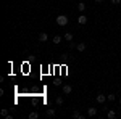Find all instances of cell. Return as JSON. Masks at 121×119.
<instances>
[{
    "label": "cell",
    "mask_w": 121,
    "mask_h": 119,
    "mask_svg": "<svg viewBox=\"0 0 121 119\" xmlns=\"http://www.w3.org/2000/svg\"><path fill=\"white\" fill-rule=\"evenodd\" d=\"M0 114H2L5 119H13V116L8 113V110H7V108H2V110H0Z\"/></svg>",
    "instance_id": "cell-4"
},
{
    "label": "cell",
    "mask_w": 121,
    "mask_h": 119,
    "mask_svg": "<svg viewBox=\"0 0 121 119\" xmlns=\"http://www.w3.org/2000/svg\"><path fill=\"white\" fill-rule=\"evenodd\" d=\"M95 101H97V103H100V105L107 103V95H103V93H99V95L95 97Z\"/></svg>",
    "instance_id": "cell-3"
},
{
    "label": "cell",
    "mask_w": 121,
    "mask_h": 119,
    "mask_svg": "<svg viewBox=\"0 0 121 119\" xmlns=\"http://www.w3.org/2000/svg\"><path fill=\"white\" fill-rule=\"evenodd\" d=\"M107 118H108V119H115V118H116V111H115V110H108Z\"/></svg>",
    "instance_id": "cell-10"
},
{
    "label": "cell",
    "mask_w": 121,
    "mask_h": 119,
    "mask_svg": "<svg viewBox=\"0 0 121 119\" xmlns=\"http://www.w3.org/2000/svg\"><path fill=\"white\" fill-rule=\"evenodd\" d=\"M95 2H97V3H102V2H103V0H95Z\"/></svg>",
    "instance_id": "cell-19"
},
{
    "label": "cell",
    "mask_w": 121,
    "mask_h": 119,
    "mask_svg": "<svg viewBox=\"0 0 121 119\" xmlns=\"http://www.w3.org/2000/svg\"><path fill=\"white\" fill-rule=\"evenodd\" d=\"M86 48H87V44H86V42H79V44L76 45V50H78V52H84Z\"/></svg>",
    "instance_id": "cell-8"
},
{
    "label": "cell",
    "mask_w": 121,
    "mask_h": 119,
    "mask_svg": "<svg viewBox=\"0 0 121 119\" xmlns=\"http://www.w3.org/2000/svg\"><path fill=\"white\" fill-rule=\"evenodd\" d=\"M28 118L29 119H37L39 118V113H37V111H31V113L28 114Z\"/></svg>",
    "instance_id": "cell-13"
},
{
    "label": "cell",
    "mask_w": 121,
    "mask_h": 119,
    "mask_svg": "<svg viewBox=\"0 0 121 119\" xmlns=\"http://www.w3.org/2000/svg\"><path fill=\"white\" fill-rule=\"evenodd\" d=\"M61 92H63V95H69V93L73 92V87H71L69 84H65V85L61 87Z\"/></svg>",
    "instance_id": "cell-2"
},
{
    "label": "cell",
    "mask_w": 121,
    "mask_h": 119,
    "mask_svg": "<svg viewBox=\"0 0 121 119\" xmlns=\"http://www.w3.org/2000/svg\"><path fill=\"white\" fill-rule=\"evenodd\" d=\"M112 2V5H120L121 3V0H110Z\"/></svg>",
    "instance_id": "cell-18"
},
{
    "label": "cell",
    "mask_w": 121,
    "mask_h": 119,
    "mask_svg": "<svg viewBox=\"0 0 121 119\" xmlns=\"http://www.w3.org/2000/svg\"><path fill=\"white\" fill-rule=\"evenodd\" d=\"M73 118H74V119H86V116L81 114L79 111H74V113H73Z\"/></svg>",
    "instance_id": "cell-12"
},
{
    "label": "cell",
    "mask_w": 121,
    "mask_h": 119,
    "mask_svg": "<svg viewBox=\"0 0 121 119\" xmlns=\"http://www.w3.org/2000/svg\"><path fill=\"white\" fill-rule=\"evenodd\" d=\"M78 10H79L81 13L86 11V3H84V2H79V3H78Z\"/></svg>",
    "instance_id": "cell-15"
},
{
    "label": "cell",
    "mask_w": 121,
    "mask_h": 119,
    "mask_svg": "<svg viewBox=\"0 0 121 119\" xmlns=\"http://www.w3.org/2000/svg\"><path fill=\"white\" fill-rule=\"evenodd\" d=\"M87 116H89V118H95V116H97V108H92V106L87 108Z\"/></svg>",
    "instance_id": "cell-6"
},
{
    "label": "cell",
    "mask_w": 121,
    "mask_h": 119,
    "mask_svg": "<svg viewBox=\"0 0 121 119\" xmlns=\"http://www.w3.org/2000/svg\"><path fill=\"white\" fill-rule=\"evenodd\" d=\"M63 101H65V98H63L61 95H58V97L55 98V103L58 105V106H60V105H63Z\"/></svg>",
    "instance_id": "cell-14"
},
{
    "label": "cell",
    "mask_w": 121,
    "mask_h": 119,
    "mask_svg": "<svg viewBox=\"0 0 121 119\" xmlns=\"http://www.w3.org/2000/svg\"><path fill=\"white\" fill-rule=\"evenodd\" d=\"M115 100H116V95H113V93L107 95V101H110V103H112V101H115Z\"/></svg>",
    "instance_id": "cell-16"
},
{
    "label": "cell",
    "mask_w": 121,
    "mask_h": 119,
    "mask_svg": "<svg viewBox=\"0 0 121 119\" xmlns=\"http://www.w3.org/2000/svg\"><path fill=\"white\" fill-rule=\"evenodd\" d=\"M47 40H48V34H47V32H40V34H39V42L44 44V42H47Z\"/></svg>",
    "instance_id": "cell-7"
},
{
    "label": "cell",
    "mask_w": 121,
    "mask_h": 119,
    "mask_svg": "<svg viewBox=\"0 0 121 119\" xmlns=\"http://www.w3.org/2000/svg\"><path fill=\"white\" fill-rule=\"evenodd\" d=\"M78 23H79V24H81V26H82V24H87V16H86V15H82V13H81V15H79V16H78Z\"/></svg>",
    "instance_id": "cell-5"
},
{
    "label": "cell",
    "mask_w": 121,
    "mask_h": 119,
    "mask_svg": "<svg viewBox=\"0 0 121 119\" xmlns=\"http://www.w3.org/2000/svg\"><path fill=\"white\" fill-rule=\"evenodd\" d=\"M120 105H121V97H120Z\"/></svg>",
    "instance_id": "cell-20"
},
{
    "label": "cell",
    "mask_w": 121,
    "mask_h": 119,
    "mask_svg": "<svg viewBox=\"0 0 121 119\" xmlns=\"http://www.w3.org/2000/svg\"><path fill=\"white\" fill-rule=\"evenodd\" d=\"M55 116H56L55 108H48V110H47V118H55Z\"/></svg>",
    "instance_id": "cell-9"
},
{
    "label": "cell",
    "mask_w": 121,
    "mask_h": 119,
    "mask_svg": "<svg viewBox=\"0 0 121 119\" xmlns=\"http://www.w3.org/2000/svg\"><path fill=\"white\" fill-rule=\"evenodd\" d=\"M55 21H56V24H58V26L65 28L66 24H68V21H69V19H68V16H66V15H58Z\"/></svg>",
    "instance_id": "cell-1"
},
{
    "label": "cell",
    "mask_w": 121,
    "mask_h": 119,
    "mask_svg": "<svg viewBox=\"0 0 121 119\" xmlns=\"http://www.w3.org/2000/svg\"><path fill=\"white\" fill-rule=\"evenodd\" d=\"M61 42V36H55L53 37V44H60Z\"/></svg>",
    "instance_id": "cell-17"
},
{
    "label": "cell",
    "mask_w": 121,
    "mask_h": 119,
    "mask_svg": "<svg viewBox=\"0 0 121 119\" xmlns=\"http://www.w3.org/2000/svg\"><path fill=\"white\" fill-rule=\"evenodd\" d=\"M73 37H74V36H73V32H66L63 39H65L66 42H73Z\"/></svg>",
    "instance_id": "cell-11"
}]
</instances>
